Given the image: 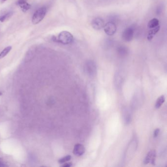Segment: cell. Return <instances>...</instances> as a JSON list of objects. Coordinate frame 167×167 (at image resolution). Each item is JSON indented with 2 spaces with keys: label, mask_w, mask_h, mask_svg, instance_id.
I'll return each mask as SVG.
<instances>
[{
  "label": "cell",
  "mask_w": 167,
  "mask_h": 167,
  "mask_svg": "<svg viewBox=\"0 0 167 167\" xmlns=\"http://www.w3.org/2000/svg\"><path fill=\"white\" fill-rule=\"evenodd\" d=\"M84 72L89 77H94L97 73V65L94 61L88 60L84 64Z\"/></svg>",
  "instance_id": "obj_1"
},
{
  "label": "cell",
  "mask_w": 167,
  "mask_h": 167,
  "mask_svg": "<svg viewBox=\"0 0 167 167\" xmlns=\"http://www.w3.org/2000/svg\"><path fill=\"white\" fill-rule=\"evenodd\" d=\"M73 35L68 31H62L58 35L57 38V42L61 43L62 44L68 45L72 43L73 41Z\"/></svg>",
  "instance_id": "obj_2"
},
{
  "label": "cell",
  "mask_w": 167,
  "mask_h": 167,
  "mask_svg": "<svg viewBox=\"0 0 167 167\" xmlns=\"http://www.w3.org/2000/svg\"><path fill=\"white\" fill-rule=\"evenodd\" d=\"M47 13V8L45 7H42L38 8L33 14L32 18V23L34 25H36L41 22L44 18Z\"/></svg>",
  "instance_id": "obj_3"
},
{
  "label": "cell",
  "mask_w": 167,
  "mask_h": 167,
  "mask_svg": "<svg viewBox=\"0 0 167 167\" xmlns=\"http://www.w3.org/2000/svg\"><path fill=\"white\" fill-rule=\"evenodd\" d=\"M135 28L133 26H129L124 29L122 33V39L124 41L130 42L132 41L134 36Z\"/></svg>",
  "instance_id": "obj_4"
},
{
  "label": "cell",
  "mask_w": 167,
  "mask_h": 167,
  "mask_svg": "<svg viewBox=\"0 0 167 167\" xmlns=\"http://www.w3.org/2000/svg\"><path fill=\"white\" fill-rule=\"evenodd\" d=\"M103 28L105 33L108 36L113 35L117 31V26L116 24L112 21L108 22L106 24H104Z\"/></svg>",
  "instance_id": "obj_5"
},
{
  "label": "cell",
  "mask_w": 167,
  "mask_h": 167,
  "mask_svg": "<svg viewBox=\"0 0 167 167\" xmlns=\"http://www.w3.org/2000/svg\"><path fill=\"white\" fill-rule=\"evenodd\" d=\"M156 156V151L155 150L149 151L145 157L144 161V164L147 165L149 163H151L152 165H154L155 164Z\"/></svg>",
  "instance_id": "obj_6"
},
{
  "label": "cell",
  "mask_w": 167,
  "mask_h": 167,
  "mask_svg": "<svg viewBox=\"0 0 167 167\" xmlns=\"http://www.w3.org/2000/svg\"><path fill=\"white\" fill-rule=\"evenodd\" d=\"M91 26L94 29L99 30L102 29L104 26V21L101 17H96L92 20Z\"/></svg>",
  "instance_id": "obj_7"
},
{
  "label": "cell",
  "mask_w": 167,
  "mask_h": 167,
  "mask_svg": "<svg viewBox=\"0 0 167 167\" xmlns=\"http://www.w3.org/2000/svg\"><path fill=\"white\" fill-rule=\"evenodd\" d=\"M123 119L125 124H129L131 121L132 114L131 109L128 107H124L123 109Z\"/></svg>",
  "instance_id": "obj_8"
},
{
  "label": "cell",
  "mask_w": 167,
  "mask_h": 167,
  "mask_svg": "<svg viewBox=\"0 0 167 167\" xmlns=\"http://www.w3.org/2000/svg\"><path fill=\"white\" fill-rule=\"evenodd\" d=\"M143 96L141 93L138 92L135 94L132 99V107L135 109L136 108L139 107L142 102Z\"/></svg>",
  "instance_id": "obj_9"
},
{
  "label": "cell",
  "mask_w": 167,
  "mask_h": 167,
  "mask_svg": "<svg viewBox=\"0 0 167 167\" xmlns=\"http://www.w3.org/2000/svg\"><path fill=\"white\" fill-rule=\"evenodd\" d=\"M124 81V76L121 75L120 73L117 74L115 77L114 79L115 85L116 86V87H117L118 89L121 88V86L123 85Z\"/></svg>",
  "instance_id": "obj_10"
},
{
  "label": "cell",
  "mask_w": 167,
  "mask_h": 167,
  "mask_svg": "<svg viewBox=\"0 0 167 167\" xmlns=\"http://www.w3.org/2000/svg\"><path fill=\"white\" fill-rule=\"evenodd\" d=\"M85 152V148L83 145L77 144L75 145L73 149V153L77 156H81Z\"/></svg>",
  "instance_id": "obj_11"
},
{
  "label": "cell",
  "mask_w": 167,
  "mask_h": 167,
  "mask_svg": "<svg viewBox=\"0 0 167 167\" xmlns=\"http://www.w3.org/2000/svg\"><path fill=\"white\" fill-rule=\"evenodd\" d=\"M17 4L21 8L24 13H26L31 7L30 4L26 2L25 0H18Z\"/></svg>",
  "instance_id": "obj_12"
},
{
  "label": "cell",
  "mask_w": 167,
  "mask_h": 167,
  "mask_svg": "<svg viewBox=\"0 0 167 167\" xmlns=\"http://www.w3.org/2000/svg\"><path fill=\"white\" fill-rule=\"evenodd\" d=\"M13 14L12 11H7L4 10H2L0 12V22H4L7 21L10 17H11Z\"/></svg>",
  "instance_id": "obj_13"
},
{
  "label": "cell",
  "mask_w": 167,
  "mask_h": 167,
  "mask_svg": "<svg viewBox=\"0 0 167 167\" xmlns=\"http://www.w3.org/2000/svg\"><path fill=\"white\" fill-rule=\"evenodd\" d=\"M160 29V26H156L155 28L152 29L149 31V32L148 33V37H147V39H148V40L151 41L155 35H156V33L159 32Z\"/></svg>",
  "instance_id": "obj_14"
},
{
  "label": "cell",
  "mask_w": 167,
  "mask_h": 167,
  "mask_svg": "<svg viewBox=\"0 0 167 167\" xmlns=\"http://www.w3.org/2000/svg\"><path fill=\"white\" fill-rule=\"evenodd\" d=\"M159 26V20L157 18H153L149 22L148 24V28L152 29Z\"/></svg>",
  "instance_id": "obj_15"
},
{
  "label": "cell",
  "mask_w": 167,
  "mask_h": 167,
  "mask_svg": "<svg viewBox=\"0 0 167 167\" xmlns=\"http://www.w3.org/2000/svg\"><path fill=\"white\" fill-rule=\"evenodd\" d=\"M118 54L120 57H124L128 54V49L124 46H120L117 49Z\"/></svg>",
  "instance_id": "obj_16"
},
{
  "label": "cell",
  "mask_w": 167,
  "mask_h": 167,
  "mask_svg": "<svg viewBox=\"0 0 167 167\" xmlns=\"http://www.w3.org/2000/svg\"><path fill=\"white\" fill-rule=\"evenodd\" d=\"M165 101V98L164 96H161L157 99L155 104V107L157 109H158L164 104Z\"/></svg>",
  "instance_id": "obj_17"
},
{
  "label": "cell",
  "mask_w": 167,
  "mask_h": 167,
  "mask_svg": "<svg viewBox=\"0 0 167 167\" xmlns=\"http://www.w3.org/2000/svg\"><path fill=\"white\" fill-rule=\"evenodd\" d=\"M11 49H12V47L11 46H7V47H6L0 53V60H1V59L6 57V55H7V54L10 53Z\"/></svg>",
  "instance_id": "obj_18"
},
{
  "label": "cell",
  "mask_w": 167,
  "mask_h": 167,
  "mask_svg": "<svg viewBox=\"0 0 167 167\" xmlns=\"http://www.w3.org/2000/svg\"><path fill=\"white\" fill-rule=\"evenodd\" d=\"M71 159V156L70 155H68L67 156H64L63 157L61 158L58 160V163L60 164H63L66 163V162L69 161Z\"/></svg>",
  "instance_id": "obj_19"
},
{
  "label": "cell",
  "mask_w": 167,
  "mask_h": 167,
  "mask_svg": "<svg viewBox=\"0 0 167 167\" xmlns=\"http://www.w3.org/2000/svg\"><path fill=\"white\" fill-rule=\"evenodd\" d=\"M7 166H8V165L6 164V163H4L3 158H0V167H7Z\"/></svg>",
  "instance_id": "obj_20"
},
{
  "label": "cell",
  "mask_w": 167,
  "mask_h": 167,
  "mask_svg": "<svg viewBox=\"0 0 167 167\" xmlns=\"http://www.w3.org/2000/svg\"><path fill=\"white\" fill-rule=\"evenodd\" d=\"M159 132H160V129H157L155 130L154 131V134H153L154 137V138L157 137L158 135Z\"/></svg>",
  "instance_id": "obj_21"
},
{
  "label": "cell",
  "mask_w": 167,
  "mask_h": 167,
  "mask_svg": "<svg viewBox=\"0 0 167 167\" xmlns=\"http://www.w3.org/2000/svg\"><path fill=\"white\" fill-rule=\"evenodd\" d=\"M72 166V163H64L63 165H62V167H70Z\"/></svg>",
  "instance_id": "obj_22"
},
{
  "label": "cell",
  "mask_w": 167,
  "mask_h": 167,
  "mask_svg": "<svg viewBox=\"0 0 167 167\" xmlns=\"http://www.w3.org/2000/svg\"><path fill=\"white\" fill-rule=\"evenodd\" d=\"M162 7L159 6V7H158L157 9V13L158 14H159L160 13H161L162 11Z\"/></svg>",
  "instance_id": "obj_23"
},
{
  "label": "cell",
  "mask_w": 167,
  "mask_h": 167,
  "mask_svg": "<svg viewBox=\"0 0 167 167\" xmlns=\"http://www.w3.org/2000/svg\"><path fill=\"white\" fill-rule=\"evenodd\" d=\"M7 0H0V1L1 2V3H4L5 1H7Z\"/></svg>",
  "instance_id": "obj_24"
}]
</instances>
